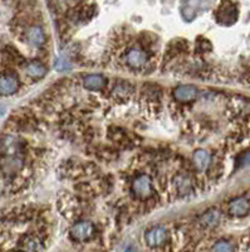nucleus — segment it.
<instances>
[{
	"mask_svg": "<svg viewBox=\"0 0 250 252\" xmlns=\"http://www.w3.org/2000/svg\"><path fill=\"white\" fill-rule=\"evenodd\" d=\"M96 229H94V226L92 222H88V220H81V222H77L74 223L73 226L69 229V236H71L72 240L74 242H87V241L91 240L93 237Z\"/></svg>",
	"mask_w": 250,
	"mask_h": 252,
	"instance_id": "f257e3e1",
	"label": "nucleus"
},
{
	"mask_svg": "<svg viewBox=\"0 0 250 252\" xmlns=\"http://www.w3.org/2000/svg\"><path fill=\"white\" fill-rule=\"evenodd\" d=\"M216 22L222 26H231L238 20L239 10L234 3H222L216 9Z\"/></svg>",
	"mask_w": 250,
	"mask_h": 252,
	"instance_id": "f03ea898",
	"label": "nucleus"
},
{
	"mask_svg": "<svg viewBox=\"0 0 250 252\" xmlns=\"http://www.w3.org/2000/svg\"><path fill=\"white\" fill-rule=\"evenodd\" d=\"M132 192L135 193L139 199H147L154 194V184L151 178L146 174H141L136 177L132 182Z\"/></svg>",
	"mask_w": 250,
	"mask_h": 252,
	"instance_id": "7ed1b4c3",
	"label": "nucleus"
},
{
	"mask_svg": "<svg viewBox=\"0 0 250 252\" xmlns=\"http://www.w3.org/2000/svg\"><path fill=\"white\" fill-rule=\"evenodd\" d=\"M126 64L131 69H141L147 63V53L139 46H134L126 52Z\"/></svg>",
	"mask_w": 250,
	"mask_h": 252,
	"instance_id": "20e7f679",
	"label": "nucleus"
},
{
	"mask_svg": "<svg viewBox=\"0 0 250 252\" xmlns=\"http://www.w3.org/2000/svg\"><path fill=\"white\" fill-rule=\"evenodd\" d=\"M167 229L162 226H155L150 228L145 235V242L148 247L157 249L167 242Z\"/></svg>",
	"mask_w": 250,
	"mask_h": 252,
	"instance_id": "39448f33",
	"label": "nucleus"
},
{
	"mask_svg": "<svg viewBox=\"0 0 250 252\" xmlns=\"http://www.w3.org/2000/svg\"><path fill=\"white\" fill-rule=\"evenodd\" d=\"M227 213L231 217L242 218L249 215L250 212V201L244 195L233 198L229 203H227Z\"/></svg>",
	"mask_w": 250,
	"mask_h": 252,
	"instance_id": "423d86ee",
	"label": "nucleus"
},
{
	"mask_svg": "<svg viewBox=\"0 0 250 252\" xmlns=\"http://www.w3.org/2000/svg\"><path fill=\"white\" fill-rule=\"evenodd\" d=\"M19 78L13 73L0 76V96H10L19 90Z\"/></svg>",
	"mask_w": 250,
	"mask_h": 252,
	"instance_id": "0eeeda50",
	"label": "nucleus"
},
{
	"mask_svg": "<svg viewBox=\"0 0 250 252\" xmlns=\"http://www.w3.org/2000/svg\"><path fill=\"white\" fill-rule=\"evenodd\" d=\"M173 97L180 102H190L197 97L199 90L194 85H180L173 90Z\"/></svg>",
	"mask_w": 250,
	"mask_h": 252,
	"instance_id": "6e6552de",
	"label": "nucleus"
},
{
	"mask_svg": "<svg viewBox=\"0 0 250 252\" xmlns=\"http://www.w3.org/2000/svg\"><path fill=\"white\" fill-rule=\"evenodd\" d=\"M24 38L29 46L35 47V48H39L46 43V34H44L42 27L39 26L29 27L24 33Z\"/></svg>",
	"mask_w": 250,
	"mask_h": 252,
	"instance_id": "1a4fd4ad",
	"label": "nucleus"
},
{
	"mask_svg": "<svg viewBox=\"0 0 250 252\" xmlns=\"http://www.w3.org/2000/svg\"><path fill=\"white\" fill-rule=\"evenodd\" d=\"M211 161H213V157H211L210 153L206 152V150L199 149L194 153L193 163L197 172H208V169L211 165Z\"/></svg>",
	"mask_w": 250,
	"mask_h": 252,
	"instance_id": "9d476101",
	"label": "nucleus"
},
{
	"mask_svg": "<svg viewBox=\"0 0 250 252\" xmlns=\"http://www.w3.org/2000/svg\"><path fill=\"white\" fill-rule=\"evenodd\" d=\"M220 218H222V215H220L219 211L210 209V211H206V212L199 218V223L201 224L204 228L213 229L219 224Z\"/></svg>",
	"mask_w": 250,
	"mask_h": 252,
	"instance_id": "9b49d317",
	"label": "nucleus"
},
{
	"mask_svg": "<svg viewBox=\"0 0 250 252\" xmlns=\"http://www.w3.org/2000/svg\"><path fill=\"white\" fill-rule=\"evenodd\" d=\"M26 73L33 80H39L46 76L47 67L39 61H30L26 64Z\"/></svg>",
	"mask_w": 250,
	"mask_h": 252,
	"instance_id": "f8f14e48",
	"label": "nucleus"
},
{
	"mask_svg": "<svg viewBox=\"0 0 250 252\" xmlns=\"http://www.w3.org/2000/svg\"><path fill=\"white\" fill-rule=\"evenodd\" d=\"M83 85L89 91H101L106 86V78L101 75H88L83 80Z\"/></svg>",
	"mask_w": 250,
	"mask_h": 252,
	"instance_id": "ddd939ff",
	"label": "nucleus"
},
{
	"mask_svg": "<svg viewBox=\"0 0 250 252\" xmlns=\"http://www.w3.org/2000/svg\"><path fill=\"white\" fill-rule=\"evenodd\" d=\"M209 252H235V246L231 241L222 238V240L216 241L215 244L210 247Z\"/></svg>",
	"mask_w": 250,
	"mask_h": 252,
	"instance_id": "4468645a",
	"label": "nucleus"
},
{
	"mask_svg": "<svg viewBox=\"0 0 250 252\" xmlns=\"http://www.w3.org/2000/svg\"><path fill=\"white\" fill-rule=\"evenodd\" d=\"M131 90H132L131 85H128V83H126V82H121L114 86L113 94L116 97L126 98L130 96V94H131Z\"/></svg>",
	"mask_w": 250,
	"mask_h": 252,
	"instance_id": "2eb2a0df",
	"label": "nucleus"
},
{
	"mask_svg": "<svg viewBox=\"0 0 250 252\" xmlns=\"http://www.w3.org/2000/svg\"><path fill=\"white\" fill-rule=\"evenodd\" d=\"M244 252H250V233L247 236V240L244 242Z\"/></svg>",
	"mask_w": 250,
	"mask_h": 252,
	"instance_id": "dca6fc26",
	"label": "nucleus"
},
{
	"mask_svg": "<svg viewBox=\"0 0 250 252\" xmlns=\"http://www.w3.org/2000/svg\"><path fill=\"white\" fill-rule=\"evenodd\" d=\"M9 252H23V251H19V250H17V251H9Z\"/></svg>",
	"mask_w": 250,
	"mask_h": 252,
	"instance_id": "f3484780",
	"label": "nucleus"
}]
</instances>
